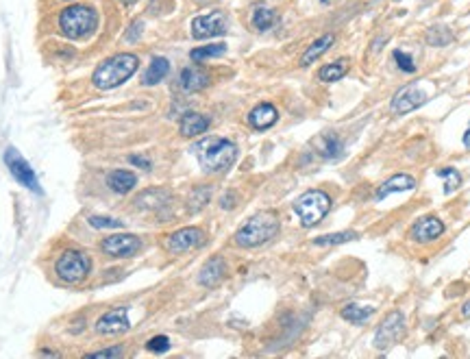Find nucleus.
<instances>
[{
	"label": "nucleus",
	"instance_id": "nucleus-19",
	"mask_svg": "<svg viewBox=\"0 0 470 359\" xmlns=\"http://www.w3.org/2000/svg\"><path fill=\"white\" fill-rule=\"evenodd\" d=\"M207 129H210V118L203 114H185L181 118V124H178V131H181L183 137L203 135Z\"/></svg>",
	"mask_w": 470,
	"mask_h": 359
},
{
	"label": "nucleus",
	"instance_id": "nucleus-33",
	"mask_svg": "<svg viewBox=\"0 0 470 359\" xmlns=\"http://www.w3.org/2000/svg\"><path fill=\"white\" fill-rule=\"evenodd\" d=\"M90 225L94 229H122V223L116 218H109V216H92L90 218Z\"/></svg>",
	"mask_w": 470,
	"mask_h": 359
},
{
	"label": "nucleus",
	"instance_id": "nucleus-28",
	"mask_svg": "<svg viewBox=\"0 0 470 359\" xmlns=\"http://www.w3.org/2000/svg\"><path fill=\"white\" fill-rule=\"evenodd\" d=\"M225 50H227L225 44H207V46L192 50L190 57H192V61H207V59H214V57H220V54H225Z\"/></svg>",
	"mask_w": 470,
	"mask_h": 359
},
{
	"label": "nucleus",
	"instance_id": "nucleus-42",
	"mask_svg": "<svg viewBox=\"0 0 470 359\" xmlns=\"http://www.w3.org/2000/svg\"><path fill=\"white\" fill-rule=\"evenodd\" d=\"M198 5H207V3H212V0H196Z\"/></svg>",
	"mask_w": 470,
	"mask_h": 359
},
{
	"label": "nucleus",
	"instance_id": "nucleus-29",
	"mask_svg": "<svg viewBox=\"0 0 470 359\" xmlns=\"http://www.w3.org/2000/svg\"><path fill=\"white\" fill-rule=\"evenodd\" d=\"M440 178H445V194H453L455 189L462 185V174L455 168H440L436 170Z\"/></svg>",
	"mask_w": 470,
	"mask_h": 359
},
{
	"label": "nucleus",
	"instance_id": "nucleus-7",
	"mask_svg": "<svg viewBox=\"0 0 470 359\" xmlns=\"http://www.w3.org/2000/svg\"><path fill=\"white\" fill-rule=\"evenodd\" d=\"M3 159H5V165L9 168V174L16 178L22 187H26L29 192H35V194H41V185H39V178L33 170V165L20 155V150L16 146H9L5 150Z\"/></svg>",
	"mask_w": 470,
	"mask_h": 359
},
{
	"label": "nucleus",
	"instance_id": "nucleus-36",
	"mask_svg": "<svg viewBox=\"0 0 470 359\" xmlns=\"http://www.w3.org/2000/svg\"><path fill=\"white\" fill-rule=\"evenodd\" d=\"M142 31H144V24L137 20L129 26V33H127V41H137L142 37Z\"/></svg>",
	"mask_w": 470,
	"mask_h": 359
},
{
	"label": "nucleus",
	"instance_id": "nucleus-39",
	"mask_svg": "<svg viewBox=\"0 0 470 359\" xmlns=\"http://www.w3.org/2000/svg\"><path fill=\"white\" fill-rule=\"evenodd\" d=\"M462 314H464V318H468V320H470V300H468L466 305L462 307Z\"/></svg>",
	"mask_w": 470,
	"mask_h": 359
},
{
	"label": "nucleus",
	"instance_id": "nucleus-37",
	"mask_svg": "<svg viewBox=\"0 0 470 359\" xmlns=\"http://www.w3.org/2000/svg\"><path fill=\"white\" fill-rule=\"evenodd\" d=\"M131 163L140 165V168H144V170H148V168H150V161H148V159H144V157H137V155H133V157H131Z\"/></svg>",
	"mask_w": 470,
	"mask_h": 359
},
{
	"label": "nucleus",
	"instance_id": "nucleus-38",
	"mask_svg": "<svg viewBox=\"0 0 470 359\" xmlns=\"http://www.w3.org/2000/svg\"><path fill=\"white\" fill-rule=\"evenodd\" d=\"M231 203H233V196H229V194H227L223 201H220V205H223V209H231V207H233Z\"/></svg>",
	"mask_w": 470,
	"mask_h": 359
},
{
	"label": "nucleus",
	"instance_id": "nucleus-1",
	"mask_svg": "<svg viewBox=\"0 0 470 359\" xmlns=\"http://www.w3.org/2000/svg\"><path fill=\"white\" fill-rule=\"evenodd\" d=\"M194 150L205 172H227L238 157V146L225 137H207Z\"/></svg>",
	"mask_w": 470,
	"mask_h": 359
},
{
	"label": "nucleus",
	"instance_id": "nucleus-43",
	"mask_svg": "<svg viewBox=\"0 0 470 359\" xmlns=\"http://www.w3.org/2000/svg\"><path fill=\"white\" fill-rule=\"evenodd\" d=\"M325 3H327V0H325Z\"/></svg>",
	"mask_w": 470,
	"mask_h": 359
},
{
	"label": "nucleus",
	"instance_id": "nucleus-6",
	"mask_svg": "<svg viewBox=\"0 0 470 359\" xmlns=\"http://www.w3.org/2000/svg\"><path fill=\"white\" fill-rule=\"evenodd\" d=\"M92 270V259L83 251H65L54 264V272L59 274V279L65 283H79L90 274Z\"/></svg>",
	"mask_w": 470,
	"mask_h": 359
},
{
	"label": "nucleus",
	"instance_id": "nucleus-2",
	"mask_svg": "<svg viewBox=\"0 0 470 359\" xmlns=\"http://www.w3.org/2000/svg\"><path fill=\"white\" fill-rule=\"evenodd\" d=\"M137 65H140V59H137L135 54L120 52L116 57L103 61L99 68H96L92 83L99 90H114L137 72Z\"/></svg>",
	"mask_w": 470,
	"mask_h": 359
},
{
	"label": "nucleus",
	"instance_id": "nucleus-25",
	"mask_svg": "<svg viewBox=\"0 0 470 359\" xmlns=\"http://www.w3.org/2000/svg\"><path fill=\"white\" fill-rule=\"evenodd\" d=\"M372 314H375V309H372V307L357 305V302H349V305L342 307V318L353 322V325H364L366 320H370Z\"/></svg>",
	"mask_w": 470,
	"mask_h": 359
},
{
	"label": "nucleus",
	"instance_id": "nucleus-34",
	"mask_svg": "<svg viewBox=\"0 0 470 359\" xmlns=\"http://www.w3.org/2000/svg\"><path fill=\"white\" fill-rule=\"evenodd\" d=\"M146 349H148V351H153V353H165V351L170 349V340L165 338V336H155V338H150V340H148Z\"/></svg>",
	"mask_w": 470,
	"mask_h": 359
},
{
	"label": "nucleus",
	"instance_id": "nucleus-14",
	"mask_svg": "<svg viewBox=\"0 0 470 359\" xmlns=\"http://www.w3.org/2000/svg\"><path fill=\"white\" fill-rule=\"evenodd\" d=\"M314 153L325 161H336L344 153V142L338 133H323L314 140Z\"/></svg>",
	"mask_w": 470,
	"mask_h": 359
},
{
	"label": "nucleus",
	"instance_id": "nucleus-30",
	"mask_svg": "<svg viewBox=\"0 0 470 359\" xmlns=\"http://www.w3.org/2000/svg\"><path fill=\"white\" fill-rule=\"evenodd\" d=\"M359 236L355 231H342V233H331V236H320V238H316L314 244L316 246H334V244H344V242H349V240H357Z\"/></svg>",
	"mask_w": 470,
	"mask_h": 359
},
{
	"label": "nucleus",
	"instance_id": "nucleus-11",
	"mask_svg": "<svg viewBox=\"0 0 470 359\" xmlns=\"http://www.w3.org/2000/svg\"><path fill=\"white\" fill-rule=\"evenodd\" d=\"M425 101H427V94L420 90V85L409 83V85H405L403 90H398L394 94L390 107H392V114L403 116V114L413 112V109H418L420 105H425Z\"/></svg>",
	"mask_w": 470,
	"mask_h": 359
},
{
	"label": "nucleus",
	"instance_id": "nucleus-3",
	"mask_svg": "<svg viewBox=\"0 0 470 359\" xmlns=\"http://www.w3.org/2000/svg\"><path fill=\"white\" fill-rule=\"evenodd\" d=\"M279 216L274 212H259L253 218H248V223L235 233V244L242 248H257L270 242L279 233Z\"/></svg>",
	"mask_w": 470,
	"mask_h": 359
},
{
	"label": "nucleus",
	"instance_id": "nucleus-40",
	"mask_svg": "<svg viewBox=\"0 0 470 359\" xmlns=\"http://www.w3.org/2000/svg\"><path fill=\"white\" fill-rule=\"evenodd\" d=\"M464 146L470 150V127H468V131L464 133Z\"/></svg>",
	"mask_w": 470,
	"mask_h": 359
},
{
	"label": "nucleus",
	"instance_id": "nucleus-32",
	"mask_svg": "<svg viewBox=\"0 0 470 359\" xmlns=\"http://www.w3.org/2000/svg\"><path fill=\"white\" fill-rule=\"evenodd\" d=\"M394 61H396V65L400 68V70L403 72H416V63H413V59H411V54H407V52H403V50H394Z\"/></svg>",
	"mask_w": 470,
	"mask_h": 359
},
{
	"label": "nucleus",
	"instance_id": "nucleus-41",
	"mask_svg": "<svg viewBox=\"0 0 470 359\" xmlns=\"http://www.w3.org/2000/svg\"><path fill=\"white\" fill-rule=\"evenodd\" d=\"M120 3H122V5H135L137 0H120Z\"/></svg>",
	"mask_w": 470,
	"mask_h": 359
},
{
	"label": "nucleus",
	"instance_id": "nucleus-21",
	"mask_svg": "<svg viewBox=\"0 0 470 359\" xmlns=\"http://www.w3.org/2000/svg\"><path fill=\"white\" fill-rule=\"evenodd\" d=\"M413 187H416V181H413L409 174H394L377 189V201H383L385 196L394 194V192H405V189H413Z\"/></svg>",
	"mask_w": 470,
	"mask_h": 359
},
{
	"label": "nucleus",
	"instance_id": "nucleus-22",
	"mask_svg": "<svg viewBox=\"0 0 470 359\" xmlns=\"http://www.w3.org/2000/svg\"><path fill=\"white\" fill-rule=\"evenodd\" d=\"M135 183H137V176L129 170H114L107 176V185L112 187V192H116V194H129V192L135 187Z\"/></svg>",
	"mask_w": 470,
	"mask_h": 359
},
{
	"label": "nucleus",
	"instance_id": "nucleus-26",
	"mask_svg": "<svg viewBox=\"0 0 470 359\" xmlns=\"http://www.w3.org/2000/svg\"><path fill=\"white\" fill-rule=\"evenodd\" d=\"M347 72H349V59H338L334 63L320 68V72H318V79L325 81V83H334V81H340Z\"/></svg>",
	"mask_w": 470,
	"mask_h": 359
},
{
	"label": "nucleus",
	"instance_id": "nucleus-12",
	"mask_svg": "<svg viewBox=\"0 0 470 359\" xmlns=\"http://www.w3.org/2000/svg\"><path fill=\"white\" fill-rule=\"evenodd\" d=\"M101 248L109 257H131L142 248V240L129 233H120V236H109Z\"/></svg>",
	"mask_w": 470,
	"mask_h": 359
},
{
	"label": "nucleus",
	"instance_id": "nucleus-9",
	"mask_svg": "<svg viewBox=\"0 0 470 359\" xmlns=\"http://www.w3.org/2000/svg\"><path fill=\"white\" fill-rule=\"evenodd\" d=\"M205 240H207V236H205L203 229L185 227V229H178V231L170 233V236L165 238L163 246H165V251H170V253H187V251H192V248L203 246Z\"/></svg>",
	"mask_w": 470,
	"mask_h": 359
},
{
	"label": "nucleus",
	"instance_id": "nucleus-8",
	"mask_svg": "<svg viewBox=\"0 0 470 359\" xmlns=\"http://www.w3.org/2000/svg\"><path fill=\"white\" fill-rule=\"evenodd\" d=\"M405 336V318L400 311H390L379 325L375 334V347L377 349H390L392 344H396L400 338Z\"/></svg>",
	"mask_w": 470,
	"mask_h": 359
},
{
	"label": "nucleus",
	"instance_id": "nucleus-16",
	"mask_svg": "<svg viewBox=\"0 0 470 359\" xmlns=\"http://www.w3.org/2000/svg\"><path fill=\"white\" fill-rule=\"evenodd\" d=\"M227 277V261L216 255L210 261H205V266L198 272V283L205 287H218Z\"/></svg>",
	"mask_w": 470,
	"mask_h": 359
},
{
	"label": "nucleus",
	"instance_id": "nucleus-35",
	"mask_svg": "<svg viewBox=\"0 0 470 359\" xmlns=\"http://www.w3.org/2000/svg\"><path fill=\"white\" fill-rule=\"evenodd\" d=\"M88 357H92V359H114V357H122V349H120V347H114V349H103V351L90 353Z\"/></svg>",
	"mask_w": 470,
	"mask_h": 359
},
{
	"label": "nucleus",
	"instance_id": "nucleus-4",
	"mask_svg": "<svg viewBox=\"0 0 470 359\" xmlns=\"http://www.w3.org/2000/svg\"><path fill=\"white\" fill-rule=\"evenodd\" d=\"M59 31L70 39H83L96 31L99 13L88 5H70L59 13Z\"/></svg>",
	"mask_w": 470,
	"mask_h": 359
},
{
	"label": "nucleus",
	"instance_id": "nucleus-31",
	"mask_svg": "<svg viewBox=\"0 0 470 359\" xmlns=\"http://www.w3.org/2000/svg\"><path fill=\"white\" fill-rule=\"evenodd\" d=\"M207 203H210V187H198V189H194V194L190 198V209L198 212Z\"/></svg>",
	"mask_w": 470,
	"mask_h": 359
},
{
	"label": "nucleus",
	"instance_id": "nucleus-15",
	"mask_svg": "<svg viewBox=\"0 0 470 359\" xmlns=\"http://www.w3.org/2000/svg\"><path fill=\"white\" fill-rule=\"evenodd\" d=\"M442 233H445V223L436 216H425L418 223H413L409 236L416 242H431V240H438Z\"/></svg>",
	"mask_w": 470,
	"mask_h": 359
},
{
	"label": "nucleus",
	"instance_id": "nucleus-20",
	"mask_svg": "<svg viewBox=\"0 0 470 359\" xmlns=\"http://www.w3.org/2000/svg\"><path fill=\"white\" fill-rule=\"evenodd\" d=\"M168 72H170V61L165 57H153L142 76V85H157V83H161L168 76Z\"/></svg>",
	"mask_w": 470,
	"mask_h": 359
},
{
	"label": "nucleus",
	"instance_id": "nucleus-17",
	"mask_svg": "<svg viewBox=\"0 0 470 359\" xmlns=\"http://www.w3.org/2000/svg\"><path fill=\"white\" fill-rule=\"evenodd\" d=\"M207 85H210V74H207L198 65H187L181 70V74H178V88L187 94L201 92Z\"/></svg>",
	"mask_w": 470,
	"mask_h": 359
},
{
	"label": "nucleus",
	"instance_id": "nucleus-27",
	"mask_svg": "<svg viewBox=\"0 0 470 359\" xmlns=\"http://www.w3.org/2000/svg\"><path fill=\"white\" fill-rule=\"evenodd\" d=\"M455 39L453 31L449 29V26H431L429 31H427V44L429 46H449L451 41Z\"/></svg>",
	"mask_w": 470,
	"mask_h": 359
},
{
	"label": "nucleus",
	"instance_id": "nucleus-5",
	"mask_svg": "<svg viewBox=\"0 0 470 359\" xmlns=\"http://www.w3.org/2000/svg\"><path fill=\"white\" fill-rule=\"evenodd\" d=\"M329 209H331V198L320 189H309L303 196H298V201L294 203V212L305 229L316 227L329 214Z\"/></svg>",
	"mask_w": 470,
	"mask_h": 359
},
{
	"label": "nucleus",
	"instance_id": "nucleus-23",
	"mask_svg": "<svg viewBox=\"0 0 470 359\" xmlns=\"http://www.w3.org/2000/svg\"><path fill=\"white\" fill-rule=\"evenodd\" d=\"M276 11L274 9H270V7H264V5H257L255 9H253V13H251V24H253V29L255 31H268V29H272V26L276 24Z\"/></svg>",
	"mask_w": 470,
	"mask_h": 359
},
{
	"label": "nucleus",
	"instance_id": "nucleus-18",
	"mask_svg": "<svg viewBox=\"0 0 470 359\" xmlns=\"http://www.w3.org/2000/svg\"><path fill=\"white\" fill-rule=\"evenodd\" d=\"M276 118H279V114H276L274 105L270 103H261L257 105L251 114H248V124H251L253 129L257 131H264V129H270L272 124L276 122Z\"/></svg>",
	"mask_w": 470,
	"mask_h": 359
},
{
	"label": "nucleus",
	"instance_id": "nucleus-13",
	"mask_svg": "<svg viewBox=\"0 0 470 359\" xmlns=\"http://www.w3.org/2000/svg\"><path fill=\"white\" fill-rule=\"evenodd\" d=\"M131 322H129V316L124 307L112 309V311H105L99 320H96V331L105 336H118L124 334V331H129Z\"/></svg>",
	"mask_w": 470,
	"mask_h": 359
},
{
	"label": "nucleus",
	"instance_id": "nucleus-24",
	"mask_svg": "<svg viewBox=\"0 0 470 359\" xmlns=\"http://www.w3.org/2000/svg\"><path fill=\"white\" fill-rule=\"evenodd\" d=\"M334 41H336V37L331 35V33H327V35H323V37H318L314 44L305 50V54H303L300 57V65H309V63H314L318 57H323V54L334 46Z\"/></svg>",
	"mask_w": 470,
	"mask_h": 359
},
{
	"label": "nucleus",
	"instance_id": "nucleus-10",
	"mask_svg": "<svg viewBox=\"0 0 470 359\" xmlns=\"http://www.w3.org/2000/svg\"><path fill=\"white\" fill-rule=\"evenodd\" d=\"M227 33V16L223 11L205 13L192 20V35L196 39H212Z\"/></svg>",
	"mask_w": 470,
	"mask_h": 359
}]
</instances>
